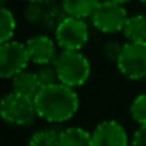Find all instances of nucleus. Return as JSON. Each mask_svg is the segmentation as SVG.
<instances>
[{"label":"nucleus","instance_id":"nucleus-7","mask_svg":"<svg viewBox=\"0 0 146 146\" xmlns=\"http://www.w3.org/2000/svg\"><path fill=\"white\" fill-rule=\"evenodd\" d=\"M127 12L122 5H116L108 0L100 2V5L96 7L93 15L90 16L92 25L96 30L102 33H117L122 32L126 20H127Z\"/></svg>","mask_w":146,"mask_h":146},{"label":"nucleus","instance_id":"nucleus-22","mask_svg":"<svg viewBox=\"0 0 146 146\" xmlns=\"http://www.w3.org/2000/svg\"><path fill=\"white\" fill-rule=\"evenodd\" d=\"M29 3H36V5H42V6H46V5H49L52 0H27Z\"/></svg>","mask_w":146,"mask_h":146},{"label":"nucleus","instance_id":"nucleus-24","mask_svg":"<svg viewBox=\"0 0 146 146\" xmlns=\"http://www.w3.org/2000/svg\"><path fill=\"white\" fill-rule=\"evenodd\" d=\"M0 3H2V7H6V0H0Z\"/></svg>","mask_w":146,"mask_h":146},{"label":"nucleus","instance_id":"nucleus-9","mask_svg":"<svg viewBox=\"0 0 146 146\" xmlns=\"http://www.w3.org/2000/svg\"><path fill=\"white\" fill-rule=\"evenodd\" d=\"M26 49L30 62L39 66L53 64L57 57L56 40L50 39L47 35H35L26 42Z\"/></svg>","mask_w":146,"mask_h":146},{"label":"nucleus","instance_id":"nucleus-12","mask_svg":"<svg viewBox=\"0 0 146 146\" xmlns=\"http://www.w3.org/2000/svg\"><path fill=\"white\" fill-rule=\"evenodd\" d=\"M102 0H62V7L67 16L86 19L93 15Z\"/></svg>","mask_w":146,"mask_h":146},{"label":"nucleus","instance_id":"nucleus-10","mask_svg":"<svg viewBox=\"0 0 146 146\" xmlns=\"http://www.w3.org/2000/svg\"><path fill=\"white\" fill-rule=\"evenodd\" d=\"M40 89H42V85L39 82L36 72L33 73V72L25 70L12 79V92H15L23 98L35 99L37 96V93L40 92Z\"/></svg>","mask_w":146,"mask_h":146},{"label":"nucleus","instance_id":"nucleus-21","mask_svg":"<svg viewBox=\"0 0 146 146\" xmlns=\"http://www.w3.org/2000/svg\"><path fill=\"white\" fill-rule=\"evenodd\" d=\"M130 146H146V125L137 126V129L133 133Z\"/></svg>","mask_w":146,"mask_h":146},{"label":"nucleus","instance_id":"nucleus-25","mask_svg":"<svg viewBox=\"0 0 146 146\" xmlns=\"http://www.w3.org/2000/svg\"><path fill=\"white\" fill-rule=\"evenodd\" d=\"M139 2H140V3H143V5L146 6V0H139Z\"/></svg>","mask_w":146,"mask_h":146},{"label":"nucleus","instance_id":"nucleus-3","mask_svg":"<svg viewBox=\"0 0 146 146\" xmlns=\"http://www.w3.org/2000/svg\"><path fill=\"white\" fill-rule=\"evenodd\" d=\"M0 115L5 122L13 126H32L39 117L35 100L15 92L3 96L0 102Z\"/></svg>","mask_w":146,"mask_h":146},{"label":"nucleus","instance_id":"nucleus-15","mask_svg":"<svg viewBox=\"0 0 146 146\" xmlns=\"http://www.w3.org/2000/svg\"><path fill=\"white\" fill-rule=\"evenodd\" d=\"M16 30V19L7 7L0 9V42L5 43L13 39Z\"/></svg>","mask_w":146,"mask_h":146},{"label":"nucleus","instance_id":"nucleus-20","mask_svg":"<svg viewBox=\"0 0 146 146\" xmlns=\"http://www.w3.org/2000/svg\"><path fill=\"white\" fill-rule=\"evenodd\" d=\"M122 47H123V44H119V42L109 40V42H106V43L102 46L100 53H102V56H103L108 62L116 63L117 59H119V56H120Z\"/></svg>","mask_w":146,"mask_h":146},{"label":"nucleus","instance_id":"nucleus-23","mask_svg":"<svg viewBox=\"0 0 146 146\" xmlns=\"http://www.w3.org/2000/svg\"><path fill=\"white\" fill-rule=\"evenodd\" d=\"M108 2H112V3H116V5H126V3H129L130 0H108Z\"/></svg>","mask_w":146,"mask_h":146},{"label":"nucleus","instance_id":"nucleus-17","mask_svg":"<svg viewBox=\"0 0 146 146\" xmlns=\"http://www.w3.org/2000/svg\"><path fill=\"white\" fill-rule=\"evenodd\" d=\"M129 113L139 126L146 125V93H142L132 100Z\"/></svg>","mask_w":146,"mask_h":146},{"label":"nucleus","instance_id":"nucleus-1","mask_svg":"<svg viewBox=\"0 0 146 146\" xmlns=\"http://www.w3.org/2000/svg\"><path fill=\"white\" fill-rule=\"evenodd\" d=\"M33 100L39 117L49 123L67 122L79 110L76 90L60 82L42 88Z\"/></svg>","mask_w":146,"mask_h":146},{"label":"nucleus","instance_id":"nucleus-8","mask_svg":"<svg viewBox=\"0 0 146 146\" xmlns=\"http://www.w3.org/2000/svg\"><path fill=\"white\" fill-rule=\"evenodd\" d=\"M95 146H129L125 127L117 120H103L92 132Z\"/></svg>","mask_w":146,"mask_h":146},{"label":"nucleus","instance_id":"nucleus-5","mask_svg":"<svg viewBox=\"0 0 146 146\" xmlns=\"http://www.w3.org/2000/svg\"><path fill=\"white\" fill-rule=\"evenodd\" d=\"M30 62L26 43L9 40L0 44V76L2 79H13L25 72Z\"/></svg>","mask_w":146,"mask_h":146},{"label":"nucleus","instance_id":"nucleus-4","mask_svg":"<svg viewBox=\"0 0 146 146\" xmlns=\"http://www.w3.org/2000/svg\"><path fill=\"white\" fill-rule=\"evenodd\" d=\"M116 66L129 80L146 79V42L125 43Z\"/></svg>","mask_w":146,"mask_h":146},{"label":"nucleus","instance_id":"nucleus-18","mask_svg":"<svg viewBox=\"0 0 146 146\" xmlns=\"http://www.w3.org/2000/svg\"><path fill=\"white\" fill-rule=\"evenodd\" d=\"M36 75L39 78V82L42 85V88L44 86H52L54 83H59V78H57V73H56V69L53 64H46V66H42Z\"/></svg>","mask_w":146,"mask_h":146},{"label":"nucleus","instance_id":"nucleus-14","mask_svg":"<svg viewBox=\"0 0 146 146\" xmlns=\"http://www.w3.org/2000/svg\"><path fill=\"white\" fill-rule=\"evenodd\" d=\"M59 137L60 132L56 129H40L30 136L27 146H59Z\"/></svg>","mask_w":146,"mask_h":146},{"label":"nucleus","instance_id":"nucleus-19","mask_svg":"<svg viewBox=\"0 0 146 146\" xmlns=\"http://www.w3.org/2000/svg\"><path fill=\"white\" fill-rule=\"evenodd\" d=\"M44 6L42 5H36V3H29V6L25 10V19L27 20V23L30 25H42L43 16H44Z\"/></svg>","mask_w":146,"mask_h":146},{"label":"nucleus","instance_id":"nucleus-13","mask_svg":"<svg viewBox=\"0 0 146 146\" xmlns=\"http://www.w3.org/2000/svg\"><path fill=\"white\" fill-rule=\"evenodd\" d=\"M122 33L127 42H146V15L129 16Z\"/></svg>","mask_w":146,"mask_h":146},{"label":"nucleus","instance_id":"nucleus-11","mask_svg":"<svg viewBox=\"0 0 146 146\" xmlns=\"http://www.w3.org/2000/svg\"><path fill=\"white\" fill-rule=\"evenodd\" d=\"M59 146H95V143L90 132L79 126H70L60 130Z\"/></svg>","mask_w":146,"mask_h":146},{"label":"nucleus","instance_id":"nucleus-2","mask_svg":"<svg viewBox=\"0 0 146 146\" xmlns=\"http://www.w3.org/2000/svg\"><path fill=\"white\" fill-rule=\"evenodd\" d=\"M53 66L59 82L73 89L83 86L92 73L90 62L80 50H62L54 59Z\"/></svg>","mask_w":146,"mask_h":146},{"label":"nucleus","instance_id":"nucleus-16","mask_svg":"<svg viewBox=\"0 0 146 146\" xmlns=\"http://www.w3.org/2000/svg\"><path fill=\"white\" fill-rule=\"evenodd\" d=\"M66 12L63 10L62 5L60 6H50L46 9L44 12V16H43V20H42V26L50 32H56L57 26L66 19Z\"/></svg>","mask_w":146,"mask_h":146},{"label":"nucleus","instance_id":"nucleus-6","mask_svg":"<svg viewBox=\"0 0 146 146\" xmlns=\"http://www.w3.org/2000/svg\"><path fill=\"white\" fill-rule=\"evenodd\" d=\"M54 40L62 50H80L89 40V27L83 19L66 16L54 32Z\"/></svg>","mask_w":146,"mask_h":146}]
</instances>
